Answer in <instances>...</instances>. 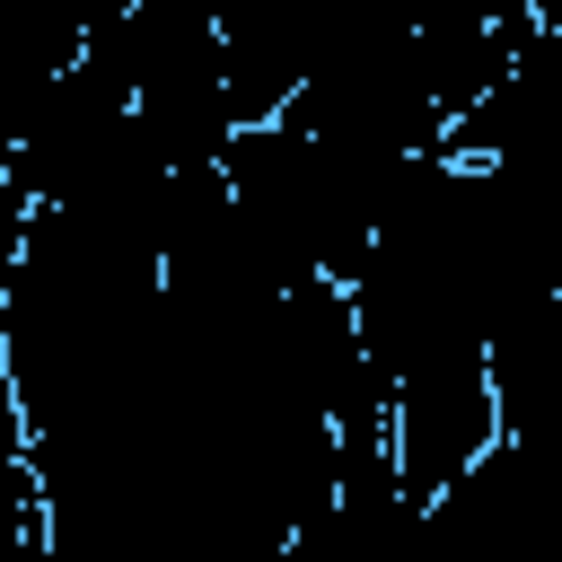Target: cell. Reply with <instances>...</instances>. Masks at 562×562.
Instances as JSON below:
<instances>
[{
  "label": "cell",
  "instance_id": "1",
  "mask_svg": "<svg viewBox=\"0 0 562 562\" xmlns=\"http://www.w3.org/2000/svg\"><path fill=\"white\" fill-rule=\"evenodd\" d=\"M439 158L465 167H553L562 158V26H509L492 88L448 123Z\"/></svg>",
  "mask_w": 562,
  "mask_h": 562
}]
</instances>
